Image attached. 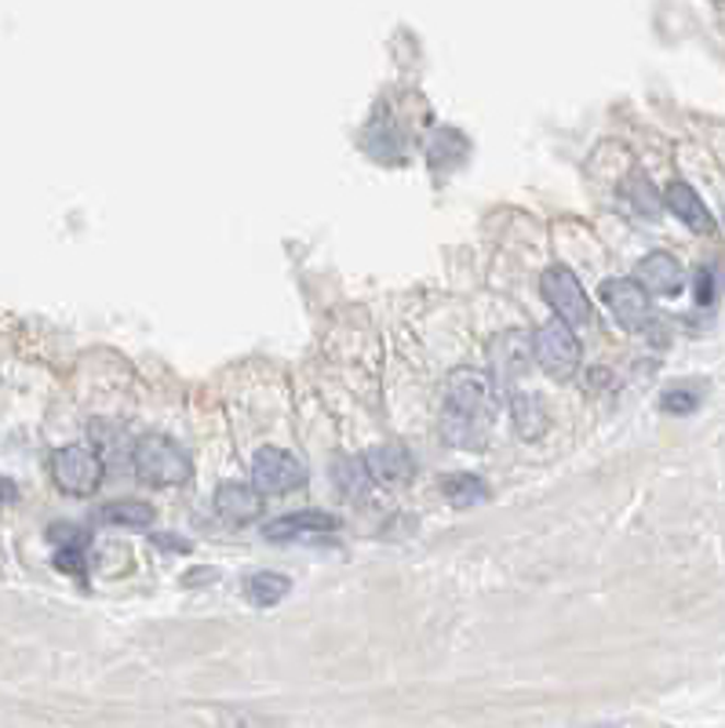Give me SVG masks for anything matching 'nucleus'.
I'll return each mask as SVG.
<instances>
[{"instance_id": "nucleus-12", "label": "nucleus", "mask_w": 725, "mask_h": 728, "mask_svg": "<svg viewBox=\"0 0 725 728\" xmlns=\"http://www.w3.org/2000/svg\"><path fill=\"white\" fill-rule=\"evenodd\" d=\"M365 466L368 474L387 481V485H405V481L412 477V470H416V463H412L408 448L401 444H379L372 448V452L365 455Z\"/></svg>"}, {"instance_id": "nucleus-19", "label": "nucleus", "mask_w": 725, "mask_h": 728, "mask_svg": "<svg viewBox=\"0 0 725 728\" xmlns=\"http://www.w3.org/2000/svg\"><path fill=\"white\" fill-rule=\"evenodd\" d=\"M48 540L51 543H59L62 551H77V546H84L88 543V532H81L77 524H51L48 529Z\"/></svg>"}, {"instance_id": "nucleus-7", "label": "nucleus", "mask_w": 725, "mask_h": 728, "mask_svg": "<svg viewBox=\"0 0 725 728\" xmlns=\"http://www.w3.org/2000/svg\"><path fill=\"white\" fill-rule=\"evenodd\" d=\"M252 481L263 492L285 496V492H296L307 485V470L292 452H285V448H260L252 459Z\"/></svg>"}, {"instance_id": "nucleus-20", "label": "nucleus", "mask_w": 725, "mask_h": 728, "mask_svg": "<svg viewBox=\"0 0 725 728\" xmlns=\"http://www.w3.org/2000/svg\"><path fill=\"white\" fill-rule=\"evenodd\" d=\"M711 299H715V285H711V274H707V270H700V274H697V302H704V307H707Z\"/></svg>"}, {"instance_id": "nucleus-18", "label": "nucleus", "mask_w": 725, "mask_h": 728, "mask_svg": "<svg viewBox=\"0 0 725 728\" xmlns=\"http://www.w3.org/2000/svg\"><path fill=\"white\" fill-rule=\"evenodd\" d=\"M697 405H700L697 390H667L660 397V408L671 412V416H689V412H697Z\"/></svg>"}, {"instance_id": "nucleus-22", "label": "nucleus", "mask_w": 725, "mask_h": 728, "mask_svg": "<svg viewBox=\"0 0 725 728\" xmlns=\"http://www.w3.org/2000/svg\"><path fill=\"white\" fill-rule=\"evenodd\" d=\"M19 499V485L8 477H0V502H15Z\"/></svg>"}, {"instance_id": "nucleus-8", "label": "nucleus", "mask_w": 725, "mask_h": 728, "mask_svg": "<svg viewBox=\"0 0 725 728\" xmlns=\"http://www.w3.org/2000/svg\"><path fill=\"white\" fill-rule=\"evenodd\" d=\"M634 281H638L649 296H682L686 288V270L682 263L675 259V255L667 252H649L645 259L638 263V274H634Z\"/></svg>"}, {"instance_id": "nucleus-9", "label": "nucleus", "mask_w": 725, "mask_h": 728, "mask_svg": "<svg viewBox=\"0 0 725 728\" xmlns=\"http://www.w3.org/2000/svg\"><path fill=\"white\" fill-rule=\"evenodd\" d=\"M340 529L343 524H340L336 513L299 510V513H285V518H277L271 529H266V540H307V535H332Z\"/></svg>"}, {"instance_id": "nucleus-16", "label": "nucleus", "mask_w": 725, "mask_h": 728, "mask_svg": "<svg viewBox=\"0 0 725 728\" xmlns=\"http://www.w3.org/2000/svg\"><path fill=\"white\" fill-rule=\"evenodd\" d=\"M288 590H292V579L281 573H255L244 579V598L252 604H263V609H271V604L288 598Z\"/></svg>"}, {"instance_id": "nucleus-13", "label": "nucleus", "mask_w": 725, "mask_h": 728, "mask_svg": "<svg viewBox=\"0 0 725 728\" xmlns=\"http://www.w3.org/2000/svg\"><path fill=\"white\" fill-rule=\"evenodd\" d=\"M529 357H532V339H529V335L507 332V335H499V339L493 343V368H496V375L504 379V383L526 372Z\"/></svg>"}, {"instance_id": "nucleus-3", "label": "nucleus", "mask_w": 725, "mask_h": 728, "mask_svg": "<svg viewBox=\"0 0 725 728\" xmlns=\"http://www.w3.org/2000/svg\"><path fill=\"white\" fill-rule=\"evenodd\" d=\"M532 339V361L551 379H573L576 368H579V357H584V346L573 335V328L557 317V321H546L543 328H537L529 335Z\"/></svg>"}, {"instance_id": "nucleus-15", "label": "nucleus", "mask_w": 725, "mask_h": 728, "mask_svg": "<svg viewBox=\"0 0 725 728\" xmlns=\"http://www.w3.org/2000/svg\"><path fill=\"white\" fill-rule=\"evenodd\" d=\"M332 485L347 499H365L368 488H372V474H368L365 459H336L332 463Z\"/></svg>"}, {"instance_id": "nucleus-2", "label": "nucleus", "mask_w": 725, "mask_h": 728, "mask_svg": "<svg viewBox=\"0 0 725 728\" xmlns=\"http://www.w3.org/2000/svg\"><path fill=\"white\" fill-rule=\"evenodd\" d=\"M131 463H136L139 477L150 481V485H186L189 474H194L189 455L172 437H161V434H147L142 441H136Z\"/></svg>"}, {"instance_id": "nucleus-5", "label": "nucleus", "mask_w": 725, "mask_h": 728, "mask_svg": "<svg viewBox=\"0 0 725 728\" xmlns=\"http://www.w3.org/2000/svg\"><path fill=\"white\" fill-rule=\"evenodd\" d=\"M543 299L546 307H551L557 317H562L568 328H579V324L590 321V299L584 296V285L576 281L573 270H565V266H551V270L543 274Z\"/></svg>"}, {"instance_id": "nucleus-17", "label": "nucleus", "mask_w": 725, "mask_h": 728, "mask_svg": "<svg viewBox=\"0 0 725 728\" xmlns=\"http://www.w3.org/2000/svg\"><path fill=\"white\" fill-rule=\"evenodd\" d=\"M445 499L456 502V507H474V502L488 499V485L474 474H449L441 481Z\"/></svg>"}, {"instance_id": "nucleus-4", "label": "nucleus", "mask_w": 725, "mask_h": 728, "mask_svg": "<svg viewBox=\"0 0 725 728\" xmlns=\"http://www.w3.org/2000/svg\"><path fill=\"white\" fill-rule=\"evenodd\" d=\"M51 481L66 496H92L103 485V459L84 444H66L51 455Z\"/></svg>"}, {"instance_id": "nucleus-14", "label": "nucleus", "mask_w": 725, "mask_h": 728, "mask_svg": "<svg viewBox=\"0 0 725 728\" xmlns=\"http://www.w3.org/2000/svg\"><path fill=\"white\" fill-rule=\"evenodd\" d=\"M99 518L106 524H117V529H150L153 524V507L150 502H139V499H114L106 502L103 510H99Z\"/></svg>"}, {"instance_id": "nucleus-21", "label": "nucleus", "mask_w": 725, "mask_h": 728, "mask_svg": "<svg viewBox=\"0 0 725 728\" xmlns=\"http://www.w3.org/2000/svg\"><path fill=\"white\" fill-rule=\"evenodd\" d=\"M153 543H158L161 551H189V543L175 540V535H153Z\"/></svg>"}, {"instance_id": "nucleus-1", "label": "nucleus", "mask_w": 725, "mask_h": 728, "mask_svg": "<svg viewBox=\"0 0 725 728\" xmlns=\"http://www.w3.org/2000/svg\"><path fill=\"white\" fill-rule=\"evenodd\" d=\"M496 412H499V401H496L493 375L477 372V368H460V372L449 375L441 434L452 448H482L488 430H493Z\"/></svg>"}, {"instance_id": "nucleus-11", "label": "nucleus", "mask_w": 725, "mask_h": 728, "mask_svg": "<svg viewBox=\"0 0 725 728\" xmlns=\"http://www.w3.org/2000/svg\"><path fill=\"white\" fill-rule=\"evenodd\" d=\"M664 205L671 208L675 219H682L693 233H715V219H711V211L704 208V200L689 183H671L664 194Z\"/></svg>"}, {"instance_id": "nucleus-10", "label": "nucleus", "mask_w": 725, "mask_h": 728, "mask_svg": "<svg viewBox=\"0 0 725 728\" xmlns=\"http://www.w3.org/2000/svg\"><path fill=\"white\" fill-rule=\"evenodd\" d=\"M216 513L230 524H252L263 513V496L244 481H227L216 492Z\"/></svg>"}, {"instance_id": "nucleus-6", "label": "nucleus", "mask_w": 725, "mask_h": 728, "mask_svg": "<svg viewBox=\"0 0 725 728\" xmlns=\"http://www.w3.org/2000/svg\"><path fill=\"white\" fill-rule=\"evenodd\" d=\"M601 302L612 310V317H617L628 332H642L645 324L653 321V302H649V291H645L634 277H612V281L601 285Z\"/></svg>"}]
</instances>
